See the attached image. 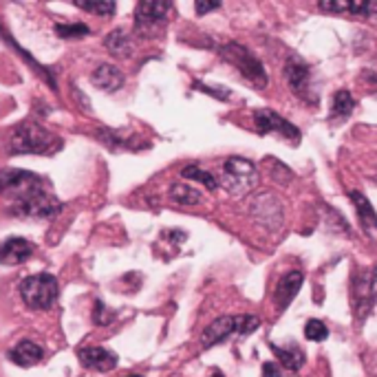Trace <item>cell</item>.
Returning <instances> with one entry per match:
<instances>
[{"label":"cell","mask_w":377,"mask_h":377,"mask_svg":"<svg viewBox=\"0 0 377 377\" xmlns=\"http://www.w3.org/2000/svg\"><path fill=\"white\" fill-rule=\"evenodd\" d=\"M7 146L11 154H56L62 148V139L40 124L24 122L11 133Z\"/></svg>","instance_id":"cell-1"},{"label":"cell","mask_w":377,"mask_h":377,"mask_svg":"<svg viewBox=\"0 0 377 377\" xmlns=\"http://www.w3.org/2000/svg\"><path fill=\"white\" fill-rule=\"evenodd\" d=\"M47 188H51L49 181L35 173L22 170V168H3L0 170V197L7 199L11 205L22 203L24 199Z\"/></svg>","instance_id":"cell-2"},{"label":"cell","mask_w":377,"mask_h":377,"mask_svg":"<svg viewBox=\"0 0 377 377\" xmlns=\"http://www.w3.org/2000/svg\"><path fill=\"white\" fill-rule=\"evenodd\" d=\"M218 184L234 197H245V194H250L258 186L256 163L245 157H227L223 170H220Z\"/></svg>","instance_id":"cell-3"},{"label":"cell","mask_w":377,"mask_h":377,"mask_svg":"<svg viewBox=\"0 0 377 377\" xmlns=\"http://www.w3.org/2000/svg\"><path fill=\"white\" fill-rule=\"evenodd\" d=\"M60 284L58 278L51 274H33L20 282L22 303L33 311H49L58 303Z\"/></svg>","instance_id":"cell-4"},{"label":"cell","mask_w":377,"mask_h":377,"mask_svg":"<svg viewBox=\"0 0 377 377\" xmlns=\"http://www.w3.org/2000/svg\"><path fill=\"white\" fill-rule=\"evenodd\" d=\"M220 58H223L225 62H230L234 69H239L245 80L252 82L256 88L267 86L269 77H267L263 62L258 60L247 47H243L239 42H227V45L220 47Z\"/></svg>","instance_id":"cell-5"},{"label":"cell","mask_w":377,"mask_h":377,"mask_svg":"<svg viewBox=\"0 0 377 377\" xmlns=\"http://www.w3.org/2000/svg\"><path fill=\"white\" fill-rule=\"evenodd\" d=\"M60 210H62V203L51 188H47L42 192H35L33 197L24 199L22 203L11 205V214L20 216V218H31V220L54 218L60 214Z\"/></svg>","instance_id":"cell-6"},{"label":"cell","mask_w":377,"mask_h":377,"mask_svg":"<svg viewBox=\"0 0 377 377\" xmlns=\"http://www.w3.org/2000/svg\"><path fill=\"white\" fill-rule=\"evenodd\" d=\"M284 77H287L289 88L300 99L311 102V104L318 102L316 88H314V80H311V69H309V64L303 58L291 56L287 60V64H284Z\"/></svg>","instance_id":"cell-7"},{"label":"cell","mask_w":377,"mask_h":377,"mask_svg":"<svg viewBox=\"0 0 377 377\" xmlns=\"http://www.w3.org/2000/svg\"><path fill=\"white\" fill-rule=\"evenodd\" d=\"M170 3H139L135 7V31L144 38H152L166 24Z\"/></svg>","instance_id":"cell-8"},{"label":"cell","mask_w":377,"mask_h":377,"mask_svg":"<svg viewBox=\"0 0 377 377\" xmlns=\"http://www.w3.org/2000/svg\"><path fill=\"white\" fill-rule=\"evenodd\" d=\"M254 126L261 135L276 133V135H282L284 139H291L294 144L300 141V131H298V128L289 120H284L282 115H278L276 111H271V109L256 111L254 113Z\"/></svg>","instance_id":"cell-9"},{"label":"cell","mask_w":377,"mask_h":377,"mask_svg":"<svg viewBox=\"0 0 377 377\" xmlns=\"http://www.w3.org/2000/svg\"><path fill=\"white\" fill-rule=\"evenodd\" d=\"M250 212L256 223L265 230H278L282 225V205L271 192H263L254 197Z\"/></svg>","instance_id":"cell-10"},{"label":"cell","mask_w":377,"mask_h":377,"mask_svg":"<svg viewBox=\"0 0 377 377\" xmlns=\"http://www.w3.org/2000/svg\"><path fill=\"white\" fill-rule=\"evenodd\" d=\"M303 282H305V274L298 269H291L287 274L280 276V280L276 282V289H274V303H276L278 311H284L294 303L298 291L303 289Z\"/></svg>","instance_id":"cell-11"},{"label":"cell","mask_w":377,"mask_h":377,"mask_svg":"<svg viewBox=\"0 0 377 377\" xmlns=\"http://www.w3.org/2000/svg\"><path fill=\"white\" fill-rule=\"evenodd\" d=\"M35 247L22 236H9L0 243V265H20L33 256Z\"/></svg>","instance_id":"cell-12"},{"label":"cell","mask_w":377,"mask_h":377,"mask_svg":"<svg viewBox=\"0 0 377 377\" xmlns=\"http://www.w3.org/2000/svg\"><path fill=\"white\" fill-rule=\"evenodd\" d=\"M232 335H236V316H220L205 327L201 335V344L203 348H212L220 342L230 340Z\"/></svg>","instance_id":"cell-13"},{"label":"cell","mask_w":377,"mask_h":377,"mask_svg":"<svg viewBox=\"0 0 377 377\" xmlns=\"http://www.w3.org/2000/svg\"><path fill=\"white\" fill-rule=\"evenodd\" d=\"M77 358H80V362L86 369H93L99 373L113 371L117 367V355L113 353V351L102 348V346H84V348H80Z\"/></svg>","instance_id":"cell-14"},{"label":"cell","mask_w":377,"mask_h":377,"mask_svg":"<svg viewBox=\"0 0 377 377\" xmlns=\"http://www.w3.org/2000/svg\"><path fill=\"white\" fill-rule=\"evenodd\" d=\"M90 82H93L99 90H106V93H117L120 88H124L126 77L120 71V67L115 64H99V67L90 75Z\"/></svg>","instance_id":"cell-15"},{"label":"cell","mask_w":377,"mask_h":377,"mask_svg":"<svg viewBox=\"0 0 377 377\" xmlns=\"http://www.w3.org/2000/svg\"><path fill=\"white\" fill-rule=\"evenodd\" d=\"M42 358H45V348L40 344H35L33 340H22L9 351V360L22 369L35 367V364L42 362Z\"/></svg>","instance_id":"cell-16"},{"label":"cell","mask_w":377,"mask_h":377,"mask_svg":"<svg viewBox=\"0 0 377 377\" xmlns=\"http://www.w3.org/2000/svg\"><path fill=\"white\" fill-rule=\"evenodd\" d=\"M348 199H351V203H353V207H355L358 218H360L364 232L371 234V236H377V212H375V207L371 205V201L364 197L362 192H358V190H351Z\"/></svg>","instance_id":"cell-17"},{"label":"cell","mask_w":377,"mask_h":377,"mask_svg":"<svg viewBox=\"0 0 377 377\" xmlns=\"http://www.w3.org/2000/svg\"><path fill=\"white\" fill-rule=\"evenodd\" d=\"M271 351L276 353V358L280 360V364L284 369H289V371H300L305 367V362H307V355H305V351L298 346V344H274V342H269Z\"/></svg>","instance_id":"cell-18"},{"label":"cell","mask_w":377,"mask_h":377,"mask_svg":"<svg viewBox=\"0 0 377 377\" xmlns=\"http://www.w3.org/2000/svg\"><path fill=\"white\" fill-rule=\"evenodd\" d=\"M373 305V296H371V284H369V271L362 274L360 278L353 280V309L360 320L369 314V309Z\"/></svg>","instance_id":"cell-19"},{"label":"cell","mask_w":377,"mask_h":377,"mask_svg":"<svg viewBox=\"0 0 377 377\" xmlns=\"http://www.w3.org/2000/svg\"><path fill=\"white\" fill-rule=\"evenodd\" d=\"M104 47H106V51L113 58H131L133 51H135L131 35H128L124 29L111 31L106 38H104Z\"/></svg>","instance_id":"cell-20"},{"label":"cell","mask_w":377,"mask_h":377,"mask_svg":"<svg viewBox=\"0 0 377 377\" xmlns=\"http://www.w3.org/2000/svg\"><path fill=\"white\" fill-rule=\"evenodd\" d=\"M355 111V97L351 90H335L331 99V120H344Z\"/></svg>","instance_id":"cell-21"},{"label":"cell","mask_w":377,"mask_h":377,"mask_svg":"<svg viewBox=\"0 0 377 377\" xmlns=\"http://www.w3.org/2000/svg\"><path fill=\"white\" fill-rule=\"evenodd\" d=\"M168 194H170V201L177 205H199L203 201L201 192L188 184H173Z\"/></svg>","instance_id":"cell-22"},{"label":"cell","mask_w":377,"mask_h":377,"mask_svg":"<svg viewBox=\"0 0 377 377\" xmlns=\"http://www.w3.org/2000/svg\"><path fill=\"white\" fill-rule=\"evenodd\" d=\"M181 177H184V179H190V181H199V184H203L207 190H216V188H218V179H216L212 173L203 170V168L197 166V163L186 166L184 170H181Z\"/></svg>","instance_id":"cell-23"},{"label":"cell","mask_w":377,"mask_h":377,"mask_svg":"<svg viewBox=\"0 0 377 377\" xmlns=\"http://www.w3.org/2000/svg\"><path fill=\"white\" fill-rule=\"evenodd\" d=\"M75 7L88 11V14L102 16V18H109L117 11V5L113 3V0H88V3L86 0H75Z\"/></svg>","instance_id":"cell-24"},{"label":"cell","mask_w":377,"mask_h":377,"mask_svg":"<svg viewBox=\"0 0 377 377\" xmlns=\"http://www.w3.org/2000/svg\"><path fill=\"white\" fill-rule=\"evenodd\" d=\"M305 337L311 342H324L329 337V327L320 318H311L305 324Z\"/></svg>","instance_id":"cell-25"},{"label":"cell","mask_w":377,"mask_h":377,"mask_svg":"<svg viewBox=\"0 0 377 377\" xmlns=\"http://www.w3.org/2000/svg\"><path fill=\"white\" fill-rule=\"evenodd\" d=\"M58 35L64 38V40H71V38H86L90 35V27L84 22H73V24H67V22H60L56 27Z\"/></svg>","instance_id":"cell-26"},{"label":"cell","mask_w":377,"mask_h":377,"mask_svg":"<svg viewBox=\"0 0 377 377\" xmlns=\"http://www.w3.org/2000/svg\"><path fill=\"white\" fill-rule=\"evenodd\" d=\"M261 327V320L256 316H236V335H247Z\"/></svg>","instance_id":"cell-27"},{"label":"cell","mask_w":377,"mask_h":377,"mask_svg":"<svg viewBox=\"0 0 377 377\" xmlns=\"http://www.w3.org/2000/svg\"><path fill=\"white\" fill-rule=\"evenodd\" d=\"M113 318H115L113 311H111L106 305H104L102 300H97V303H95V309H93V322L97 324V327H106V324L113 322Z\"/></svg>","instance_id":"cell-28"},{"label":"cell","mask_w":377,"mask_h":377,"mask_svg":"<svg viewBox=\"0 0 377 377\" xmlns=\"http://www.w3.org/2000/svg\"><path fill=\"white\" fill-rule=\"evenodd\" d=\"M194 88L201 90V93H205V95H212L220 102L230 99V95H232L230 88H225V86H210V84H203V82H194Z\"/></svg>","instance_id":"cell-29"},{"label":"cell","mask_w":377,"mask_h":377,"mask_svg":"<svg viewBox=\"0 0 377 377\" xmlns=\"http://www.w3.org/2000/svg\"><path fill=\"white\" fill-rule=\"evenodd\" d=\"M318 7L322 11H327V14H351V7H353V3H344V0H337V3H331V0H327V3H318Z\"/></svg>","instance_id":"cell-30"},{"label":"cell","mask_w":377,"mask_h":377,"mask_svg":"<svg viewBox=\"0 0 377 377\" xmlns=\"http://www.w3.org/2000/svg\"><path fill=\"white\" fill-rule=\"evenodd\" d=\"M220 7V3H194V11H197L199 16H205V14H210V11H214V9H218Z\"/></svg>","instance_id":"cell-31"},{"label":"cell","mask_w":377,"mask_h":377,"mask_svg":"<svg viewBox=\"0 0 377 377\" xmlns=\"http://www.w3.org/2000/svg\"><path fill=\"white\" fill-rule=\"evenodd\" d=\"M280 367L274 362H265L263 364V377H280Z\"/></svg>","instance_id":"cell-32"},{"label":"cell","mask_w":377,"mask_h":377,"mask_svg":"<svg viewBox=\"0 0 377 377\" xmlns=\"http://www.w3.org/2000/svg\"><path fill=\"white\" fill-rule=\"evenodd\" d=\"M71 90H73V95H75V99L80 102V106H82V111H86V113H90V99H86L84 95H82V90L77 88V86H71Z\"/></svg>","instance_id":"cell-33"},{"label":"cell","mask_w":377,"mask_h":377,"mask_svg":"<svg viewBox=\"0 0 377 377\" xmlns=\"http://www.w3.org/2000/svg\"><path fill=\"white\" fill-rule=\"evenodd\" d=\"M369 284H371V296L373 303H377V265L369 271Z\"/></svg>","instance_id":"cell-34"},{"label":"cell","mask_w":377,"mask_h":377,"mask_svg":"<svg viewBox=\"0 0 377 377\" xmlns=\"http://www.w3.org/2000/svg\"><path fill=\"white\" fill-rule=\"evenodd\" d=\"M369 16L377 18V3H369Z\"/></svg>","instance_id":"cell-35"},{"label":"cell","mask_w":377,"mask_h":377,"mask_svg":"<svg viewBox=\"0 0 377 377\" xmlns=\"http://www.w3.org/2000/svg\"><path fill=\"white\" fill-rule=\"evenodd\" d=\"M367 80L373 82V84H377V71H367Z\"/></svg>","instance_id":"cell-36"},{"label":"cell","mask_w":377,"mask_h":377,"mask_svg":"<svg viewBox=\"0 0 377 377\" xmlns=\"http://www.w3.org/2000/svg\"><path fill=\"white\" fill-rule=\"evenodd\" d=\"M210 377H223V373H218V371H214V373H212Z\"/></svg>","instance_id":"cell-37"}]
</instances>
